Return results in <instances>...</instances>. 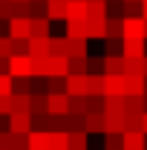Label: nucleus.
<instances>
[{"mask_svg":"<svg viewBox=\"0 0 147 150\" xmlns=\"http://www.w3.org/2000/svg\"><path fill=\"white\" fill-rule=\"evenodd\" d=\"M29 150H52V133L32 130L29 133Z\"/></svg>","mask_w":147,"mask_h":150,"instance_id":"9","label":"nucleus"},{"mask_svg":"<svg viewBox=\"0 0 147 150\" xmlns=\"http://www.w3.org/2000/svg\"><path fill=\"white\" fill-rule=\"evenodd\" d=\"M66 93V75H49V95Z\"/></svg>","mask_w":147,"mask_h":150,"instance_id":"32","label":"nucleus"},{"mask_svg":"<svg viewBox=\"0 0 147 150\" xmlns=\"http://www.w3.org/2000/svg\"><path fill=\"white\" fill-rule=\"evenodd\" d=\"M52 38V35H49ZM49 38H29V55L32 58H43V55H52V40Z\"/></svg>","mask_w":147,"mask_h":150,"instance_id":"10","label":"nucleus"},{"mask_svg":"<svg viewBox=\"0 0 147 150\" xmlns=\"http://www.w3.org/2000/svg\"><path fill=\"white\" fill-rule=\"evenodd\" d=\"M141 18L147 20V0H141Z\"/></svg>","mask_w":147,"mask_h":150,"instance_id":"42","label":"nucleus"},{"mask_svg":"<svg viewBox=\"0 0 147 150\" xmlns=\"http://www.w3.org/2000/svg\"><path fill=\"white\" fill-rule=\"evenodd\" d=\"M144 75H147V58H144Z\"/></svg>","mask_w":147,"mask_h":150,"instance_id":"44","label":"nucleus"},{"mask_svg":"<svg viewBox=\"0 0 147 150\" xmlns=\"http://www.w3.org/2000/svg\"><path fill=\"white\" fill-rule=\"evenodd\" d=\"M144 58H124V75H144Z\"/></svg>","mask_w":147,"mask_h":150,"instance_id":"21","label":"nucleus"},{"mask_svg":"<svg viewBox=\"0 0 147 150\" xmlns=\"http://www.w3.org/2000/svg\"><path fill=\"white\" fill-rule=\"evenodd\" d=\"M52 150H69V130H52Z\"/></svg>","mask_w":147,"mask_h":150,"instance_id":"24","label":"nucleus"},{"mask_svg":"<svg viewBox=\"0 0 147 150\" xmlns=\"http://www.w3.org/2000/svg\"><path fill=\"white\" fill-rule=\"evenodd\" d=\"M127 112H136V115H144V112H147L144 95H127Z\"/></svg>","mask_w":147,"mask_h":150,"instance_id":"27","label":"nucleus"},{"mask_svg":"<svg viewBox=\"0 0 147 150\" xmlns=\"http://www.w3.org/2000/svg\"><path fill=\"white\" fill-rule=\"evenodd\" d=\"M18 150H29V147H18Z\"/></svg>","mask_w":147,"mask_h":150,"instance_id":"45","label":"nucleus"},{"mask_svg":"<svg viewBox=\"0 0 147 150\" xmlns=\"http://www.w3.org/2000/svg\"><path fill=\"white\" fill-rule=\"evenodd\" d=\"M90 3V18L107 20V0H87Z\"/></svg>","mask_w":147,"mask_h":150,"instance_id":"31","label":"nucleus"},{"mask_svg":"<svg viewBox=\"0 0 147 150\" xmlns=\"http://www.w3.org/2000/svg\"><path fill=\"white\" fill-rule=\"evenodd\" d=\"M90 101V112H104V95H87Z\"/></svg>","mask_w":147,"mask_h":150,"instance_id":"37","label":"nucleus"},{"mask_svg":"<svg viewBox=\"0 0 147 150\" xmlns=\"http://www.w3.org/2000/svg\"><path fill=\"white\" fill-rule=\"evenodd\" d=\"M9 72L15 78H23V75L35 72V58L32 55H12L9 58Z\"/></svg>","mask_w":147,"mask_h":150,"instance_id":"1","label":"nucleus"},{"mask_svg":"<svg viewBox=\"0 0 147 150\" xmlns=\"http://www.w3.org/2000/svg\"><path fill=\"white\" fill-rule=\"evenodd\" d=\"M90 38H69V58L72 55H90Z\"/></svg>","mask_w":147,"mask_h":150,"instance_id":"22","label":"nucleus"},{"mask_svg":"<svg viewBox=\"0 0 147 150\" xmlns=\"http://www.w3.org/2000/svg\"><path fill=\"white\" fill-rule=\"evenodd\" d=\"M15 18V0H0V20Z\"/></svg>","mask_w":147,"mask_h":150,"instance_id":"36","label":"nucleus"},{"mask_svg":"<svg viewBox=\"0 0 147 150\" xmlns=\"http://www.w3.org/2000/svg\"><path fill=\"white\" fill-rule=\"evenodd\" d=\"M69 110L78 112V115H87V112H90V101H87V95H69Z\"/></svg>","mask_w":147,"mask_h":150,"instance_id":"25","label":"nucleus"},{"mask_svg":"<svg viewBox=\"0 0 147 150\" xmlns=\"http://www.w3.org/2000/svg\"><path fill=\"white\" fill-rule=\"evenodd\" d=\"M141 127H144V133H147V112L141 115Z\"/></svg>","mask_w":147,"mask_h":150,"instance_id":"43","label":"nucleus"},{"mask_svg":"<svg viewBox=\"0 0 147 150\" xmlns=\"http://www.w3.org/2000/svg\"><path fill=\"white\" fill-rule=\"evenodd\" d=\"M66 35L69 38H90L87 35V20H66Z\"/></svg>","mask_w":147,"mask_h":150,"instance_id":"26","label":"nucleus"},{"mask_svg":"<svg viewBox=\"0 0 147 150\" xmlns=\"http://www.w3.org/2000/svg\"><path fill=\"white\" fill-rule=\"evenodd\" d=\"M0 72H9V58H0Z\"/></svg>","mask_w":147,"mask_h":150,"instance_id":"41","label":"nucleus"},{"mask_svg":"<svg viewBox=\"0 0 147 150\" xmlns=\"http://www.w3.org/2000/svg\"><path fill=\"white\" fill-rule=\"evenodd\" d=\"M104 75H124V55H104Z\"/></svg>","mask_w":147,"mask_h":150,"instance_id":"13","label":"nucleus"},{"mask_svg":"<svg viewBox=\"0 0 147 150\" xmlns=\"http://www.w3.org/2000/svg\"><path fill=\"white\" fill-rule=\"evenodd\" d=\"M64 130H69V133H75V130H87V115H78V112H64Z\"/></svg>","mask_w":147,"mask_h":150,"instance_id":"12","label":"nucleus"},{"mask_svg":"<svg viewBox=\"0 0 147 150\" xmlns=\"http://www.w3.org/2000/svg\"><path fill=\"white\" fill-rule=\"evenodd\" d=\"M107 38H124V18H107Z\"/></svg>","mask_w":147,"mask_h":150,"instance_id":"28","label":"nucleus"},{"mask_svg":"<svg viewBox=\"0 0 147 150\" xmlns=\"http://www.w3.org/2000/svg\"><path fill=\"white\" fill-rule=\"evenodd\" d=\"M104 112H87V133H104Z\"/></svg>","mask_w":147,"mask_h":150,"instance_id":"19","label":"nucleus"},{"mask_svg":"<svg viewBox=\"0 0 147 150\" xmlns=\"http://www.w3.org/2000/svg\"><path fill=\"white\" fill-rule=\"evenodd\" d=\"M0 115H12V95H0Z\"/></svg>","mask_w":147,"mask_h":150,"instance_id":"39","label":"nucleus"},{"mask_svg":"<svg viewBox=\"0 0 147 150\" xmlns=\"http://www.w3.org/2000/svg\"><path fill=\"white\" fill-rule=\"evenodd\" d=\"M66 93L69 95H90V84H87V75H66Z\"/></svg>","mask_w":147,"mask_h":150,"instance_id":"8","label":"nucleus"},{"mask_svg":"<svg viewBox=\"0 0 147 150\" xmlns=\"http://www.w3.org/2000/svg\"><path fill=\"white\" fill-rule=\"evenodd\" d=\"M147 38H124V58H144Z\"/></svg>","mask_w":147,"mask_h":150,"instance_id":"4","label":"nucleus"},{"mask_svg":"<svg viewBox=\"0 0 147 150\" xmlns=\"http://www.w3.org/2000/svg\"><path fill=\"white\" fill-rule=\"evenodd\" d=\"M0 58H12V35H0Z\"/></svg>","mask_w":147,"mask_h":150,"instance_id":"38","label":"nucleus"},{"mask_svg":"<svg viewBox=\"0 0 147 150\" xmlns=\"http://www.w3.org/2000/svg\"><path fill=\"white\" fill-rule=\"evenodd\" d=\"M87 144H90V133L87 130L69 133V150H87Z\"/></svg>","mask_w":147,"mask_h":150,"instance_id":"20","label":"nucleus"},{"mask_svg":"<svg viewBox=\"0 0 147 150\" xmlns=\"http://www.w3.org/2000/svg\"><path fill=\"white\" fill-rule=\"evenodd\" d=\"M9 130H12V133H20V136H29V133L35 130V124H32V112H12V115H9Z\"/></svg>","mask_w":147,"mask_h":150,"instance_id":"2","label":"nucleus"},{"mask_svg":"<svg viewBox=\"0 0 147 150\" xmlns=\"http://www.w3.org/2000/svg\"><path fill=\"white\" fill-rule=\"evenodd\" d=\"M49 18H32V38H49Z\"/></svg>","mask_w":147,"mask_h":150,"instance_id":"23","label":"nucleus"},{"mask_svg":"<svg viewBox=\"0 0 147 150\" xmlns=\"http://www.w3.org/2000/svg\"><path fill=\"white\" fill-rule=\"evenodd\" d=\"M104 95H127V75H104Z\"/></svg>","mask_w":147,"mask_h":150,"instance_id":"3","label":"nucleus"},{"mask_svg":"<svg viewBox=\"0 0 147 150\" xmlns=\"http://www.w3.org/2000/svg\"><path fill=\"white\" fill-rule=\"evenodd\" d=\"M90 72L104 75V58H90Z\"/></svg>","mask_w":147,"mask_h":150,"instance_id":"40","label":"nucleus"},{"mask_svg":"<svg viewBox=\"0 0 147 150\" xmlns=\"http://www.w3.org/2000/svg\"><path fill=\"white\" fill-rule=\"evenodd\" d=\"M12 38H32V18H12L9 20Z\"/></svg>","mask_w":147,"mask_h":150,"instance_id":"7","label":"nucleus"},{"mask_svg":"<svg viewBox=\"0 0 147 150\" xmlns=\"http://www.w3.org/2000/svg\"><path fill=\"white\" fill-rule=\"evenodd\" d=\"M15 18H32V0H15Z\"/></svg>","mask_w":147,"mask_h":150,"instance_id":"34","label":"nucleus"},{"mask_svg":"<svg viewBox=\"0 0 147 150\" xmlns=\"http://www.w3.org/2000/svg\"><path fill=\"white\" fill-rule=\"evenodd\" d=\"M87 35H90V40H104L107 38V20L87 18Z\"/></svg>","mask_w":147,"mask_h":150,"instance_id":"11","label":"nucleus"},{"mask_svg":"<svg viewBox=\"0 0 147 150\" xmlns=\"http://www.w3.org/2000/svg\"><path fill=\"white\" fill-rule=\"evenodd\" d=\"M49 112H69V93H61V95H49Z\"/></svg>","mask_w":147,"mask_h":150,"instance_id":"15","label":"nucleus"},{"mask_svg":"<svg viewBox=\"0 0 147 150\" xmlns=\"http://www.w3.org/2000/svg\"><path fill=\"white\" fill-rule=\"evenodd\" d=\"M69 72L72 75H90V55H72L69 58Z\"/></svg>","mask_w":147,"mask_h":150,"instance_id":"16","label":"nucleus"},{"mask_svg":"<svg viewBox=\"0 0 147 150\" xmlns=\"http://www.w3.org/2000/svg\"><path fill=\"white\" fill-rule=\"evenodd\" d=\"M147 93V75H127V95H144Z\"/></svg>","mask_w":147,"mask_h":150,"instance_id":"14","label":"nucleus"},{"mask_svg":"<svg viewBox=\"0 0 147 150\" xmlns=\"http://www.w3.org/2000/svg\"><path fill=\"white\" fill-rule=\"evenodd\" d=\"M124 18H141V0H124Z\"/></svg>","mask_w":147,"mask_h":150,"instance_id":"35","label":"nucleus"},{"mask_svg":"<svg viewBox=\"0 0 147 150\" xmlns=\"http://www.w3.org/2000/svg\"><path fill=\"white\" fill-rule=\"evenodd\" d=\"M12 93H15V75L0 72V95H12Z\"/></svg>","mask_w":147,"mask_h":150,"instance_id":"33","label":"nucleus"},{"mask_svg":"<svg viewBox=\"0 0 147 150\" xmlns=\"http://www.w3.org/2000/svg\"><path fill=\"white\" fill-rule=\"evenodd\" d=\"M124 38H147L144 18H124Z\"/></svg>","mask_w":147,"mask_h":150,"instance_id":"5","label":"nucleus"},{"mask_svg":"<svg viewBox=\"0 0 147 150\" xmlns=\"http://www.w3.org/2000/svg\"><path fill=\"white\" fill-rule=\"evenodd\" d=\"M87 84H90V95H104V75L90 72L87 75Z\"/></svg>","mask_w":147,"mask_h":150,"instance_id":"30","label":"nucleus"},{"mask_svg":"<svg viewBox=\"0 0 147 150\" xmlns=\"http://www.w3.org/2000/svg\"><path fill=\"white\" fill-rule=\"evenodd\" d=\"M49 40H52V55H69V35H58Z\"/></svg>","mask_w":147,"mask_h":150,"instance_id":"29","label":"nucleus"},{"mask_svg":"<svg viewBox=\"0 0 147 150\" xmlns=\"http://www.w3.org/2000/svg\"><path fill=\"white\" fill-rule=\"evenodd\" d=\"M124 150H147L144 130H124Z\"/></svg>","mask_w":147,"mask_h":150,"instance_id":"6","label":"nucleus"},{"mask_svg":"<svg viewBox=\"0 0 147 150\" xmlns=\"http://www.w3.org/2000/svg\"><path fill=\"white\" fill-rule=\"evenodd\" d=\"M66 12H69L66 0H49V20H64L66 23Z\"/></svg>","mask_w":147,"mask_h":150,"instance_id":"18","label":"nucleus"},{"mask_svg":"<svg viewBox=\"0 0 147 150\" xmlns=\"http://www.w3.org/2000/svg\"><path fill=\"white\" fill-rule=\"evenodd\" d=\"M12 112H32V95L12 93Z\"/></svg>","mask_w":147,"mask_h":150,"instance_id":"17","label":"nucleus"}]
</instances>
